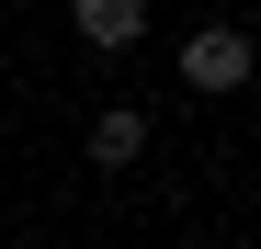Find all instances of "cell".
<instances>
[{"mask_svg": "<svg viewBox=\"0 0 261 249\" xmlns=\"http://www.w3.org/2000/svg\"><path fill=\"white\" fill-rule=\"evenodd\" d=\"M91 159H102V170H137V159H148V113L137 102H102L91 113Z\"/></svg>", "mask_w": 261, "mask_h": 249, "instance_id": "obj_3", "label": "cell"}, {"mask_svg": "<svg viewBox=\"0 0 261 249\" xmlns=\"http://www.w3.org/2000/svg\"><path fill=\"white\" fill-rule=\"evenodd\" d=\"M170 79H182V91H204V102L250 91V34H239V23H193L182 57H170Z\"/></svg>", "mask_w": 261, "mask_h": 249, "instance_id": "obj_1", "label": "cell"}, {"mask_svg": "<svg viewBox=\"0 0 261 249\" xmlns=\"http://www.w3.org/2000/svg\"><path fill=\"white\" fill-rule=\"evenodd\" d=\"M68 34L91 57H125V46H148V0H68Z\"/></svg>", "mask_w": 261, "mask_h": 249, "instance_id": "obj_2", "label": "cell"}]
</instances>
